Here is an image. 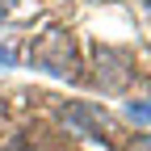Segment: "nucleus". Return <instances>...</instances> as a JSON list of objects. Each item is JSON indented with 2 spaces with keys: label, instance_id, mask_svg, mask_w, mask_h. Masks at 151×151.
I'll return each instance as SVG.
<instances>
[{
  "label": "nucleus",
  "instance_id": "nucleus-4",
  "mask_svg": "<svg viewBox=\"0 0 151 151\" xmlns=\"http://www.w3.org/2000/svg\"><path fill=\"white\" fill-rule=\"evenodd\" d=\"M130 151H151V134H143V139H134V143H130Z\"/></svg>",
  "mask_w": 151,
  "mask_h": 151
},
{
  "label": "nucleus",
  "instance_id": "nucleus-1",
  "mask_svg": "<svg viewBox=\"0 0 151 151\" xmlns=\"http://www.w3.org/2000/svg\"><path fill=\"white\" fill-rule=\"evenodd\" d=\"M29 59L55 76H71V38L67 34H46L29 46Z\"/></svg>",
  "mask_w": 151,
  "mask_h": 151
},
{
  "label": "nucleus",
  "instance_id": "nucleus-2",
  "mask_svg": "<svg viewBox=\"0 0 151 151\" xmlns=\"http://www.w3.org/2000/svg\"><path fill=\"white\" fill-rule=\"evenodd\" d=\"M97 67H126V59H122L118 50H101V55H97ZM97 80H101L105 88H122V84L130 80V71H101Z\"/></svg>",
  "mask_w": 151,
  "mask_h": 151
},
{
  "label": "nucleus",
  "instance_id": "nucleus-6",
  "mask_svg": "<svg viewBox=\"0 0 151 151\" xmlns=\"http://www.w3.org/2000/svg\"><path fill=\"white\" fill-rule=\"evenodd\" d=\"M9 63H13V50H9V46H0V67H9Z\"/></svg>",
  "mask_w": 151,
  "mask_h": 151
},
{
  "label": "nucleus",
  "instance_id": "nucleus-5",
  "mask_svg": "<svg viewBox=\"0 0 151 151\" xmlns=\"http://www.w3.org/2000/svg\"><path fill=\"white\" fill-rule=\"evenodd\" d=\"M17 4H21V0H0V17H9V13H13Z\"/></svg>",
  "mask_w": 151,
  "mask_h": 151
},
{
  "label": "nucleus",
  "instance_id": "nucleus-3",
  "mask_svg": "<svg viewBox=\"0 0 151 151\" xmlns=\"http://www.w3.org/2000/svg\"><path fill=\"white\" fill-rule=\"evenodd\" d=\"M126 118H130V122H139V126H151V97L130 101V105H126Z\"/></svg>",
  "mask_w": 151,
  "mask_h": 151
}]
</instances>
